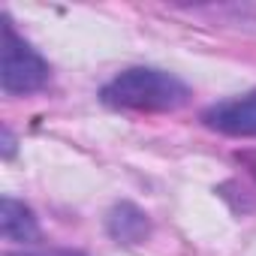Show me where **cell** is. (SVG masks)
Instances as JSON below:
<instances>
[{"label":"cell","instance_id":"1","mask_svg":"<svg viewBox=\"0 0 256 256\" xmlns=\"http://www.w3.org/2000/svg\"><path fill=\"white\" fill-rule=\"evenodd\" d=\"M190 100V88L163 70L133 66L102 88V102L124 112H175Z\"/></svg>","mask_w":256,"mask_h":256},{"label":"cell","instance_id":"2","mask_svg":"<svg viewBox=\"0 0 256 256\" xmlns=\"http://www.w3.org/2000/svg\"><path fill=\"white\" fill-rule=\"evenodd\" d=\"M48 82V64L40 58L30 42H24L12 22L4 18V66H0V84L10 96L16 94H34Z\"/></svg>","mask_w":256,"mask_h":256},{"label":"cell","instance_id":"3","mask_svg":"<svg viewBox=\"0 0 256 256\" xmlns=\"http://www.w3.org/2000/svg\"><path fill=\"white\" fill-rule=\"evenodd\" d=\"M202 120L223 136H256V90L214 102L202 112Z\"/></svg>","mask_w":256,"mask_h":256},{"label":"cell","instance_id":"4","mask_svg":"<svg viewBox=\"0 0 256 256\" xmlns=\"http://www.w3.org/2000/svg\"><path fill=\"white\" fill-rule=\"evenodd\" d=\"M106 229L108 235L118 241V244H139L145 241V235L151 232V220L142 208H136L133 202H120L108 211V220H106Z\"/></svg>","mask_w":256,"mask_h":256},{"label":"cell","instance_id":"5","mask_svg":"<svg viewBox=\"0 0 256 256\" xmlns=\"http://www.w3.org/2000/svg\"><path fill=\"white\" fill-rule=\"evenodd\" d=\"M0 235L6 241H16V244H30L40 238V226H36V217L34 211L12 199V196H4L0 202Z\"/></svg>","mask_w":256,"mask_h":256},{"label":"cell","instance_id":"6","mask_svg":"<svg viewBox=\"0 0 256 256\" xmlns=\"http://www.w3.org/2000/svg\"><path fill=\"white\" fill-rule=\"evenodd\" d=\"M10 256H84V253L66 250V247H48V250H24V253H10Z\"/></svg>","mask_w":256,"mask_h":256},{"label":"cell","instance_id":"7","mask_svg":"<svg viewBox=\"0 0 256 256\" xmlns=\"http://www.w3.org/2000/svg\"><path fill=\"white\" fill-rule=\"evenodd\" d=\"M235 160H238V163L253 175V178H256V151H238V154H235Z\"/></svg>","mask_w":256,"mask_h":256}]
</instances>
